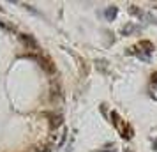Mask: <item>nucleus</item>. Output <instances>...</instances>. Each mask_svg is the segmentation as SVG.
I'll list each match as a JSON object with an SVG mask.
<instances>
[{"mask_svg": "<svg viewBox=\"0 0 157 152\" xmlns=\"http://www.w3.org/2000/svg\"><path fill=\"white\" fill-rule=\"evenodd\" d=\"M23 41H25V43H29L30 46H34V48L37 46V44H36V41H34L32 37H29V36H23Z\"/></svg>", "mask_w": 157, "mask_h": 152, "instance_id": "nucleus-3", "label": "nucleus"}, {"mask_svg": "<svg viewBox=\"0 0 157 152\" xmlns=\"http://www.w3.org/2000/svg\"><path fill=\"white\" fill-rule=\"evenodd\" d=\"M155 81H157V74H155Z\"/></svg>", "mask_w": 157, "mask_h": 152, "instance_id": "nucleus-5", "label": "nucleus"}, {"mask_svg": "<svg viewBox=\"0 0 157 152\" xmlns=\"http://www.w3.org/2000/svg\"><path fill=\"white\" fill-rule=\"evenodd\" d=\"M104 14H106V18H108V20H113L115 16H117V7L106 9V13H104Z\"/></svg>", "mask_w": 157, "mask_h": 152, "instance_id": "nucleus-2", "label": "nucleus"}, {"mask_svg": "<svg viewBox=\"0 0 157 152\" xmlns=\"http://www.w3.org/2000/svg\"><path fill=\"white\" fill-rule=\"evenodd\" d=\"M125 152H129V150H125Z\"/></svg>", "mask_w": 157, "mask_h": 152, "instance_id": "nucleus-6", "label": "nucleus"}, {"mask_svg": "<svg viewBox=\"0 0 157 152\" xmlns=\"http://www.w3.org/2000/svg\"><path fill=\"white\" fill-rule=\"evenodd\" d=\"M132 30H134V27H132V25H129V27H124V30H122V32H124V34L127 36V34H131Z\"/></svg>", "mask_w": 157, "mask_h": 152, "instance_id": "nucleus-4", "label": "nucleus"}, {"mask_svg": "<svg viewBox=\"0 0 157 152\" xmlns=\"http://www.w3.org/2000/svg\"><path fill=\"white\" fill-rule=\"evenodd\" d=\"M129 11H131V14L138 16V18H143V20H147V21H155L150 14H147V13H143V11H140V9H136V7H131Z\"/></svg>", "mask_w": 157, "mask_h": 152, "instance_id": "nucleus-1", "label": "nucleus"}]
</instances>
